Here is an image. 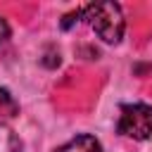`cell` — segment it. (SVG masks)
<instances>
[{
	"label": "cell",
	"instance_id": "obj_1",
	"mask_svg": "<svg viewBox=\"0 0 152 152\" xmlns=\"http://www.w3.org/2000/svg\"><path fill=\"white\" fill-rule=\"evenodd\" d=\"M83 10V19L90 24V28L109 45L121 43L126 31V19L121 12V5L116 2H90Z\"/></svg>",
	"mask_w": 152,
	"mask_h": 152
},
{
	"label": "cell",
	"instance_id": "obj_2",
	"mask_svg": "<svg viewBox=\"0 0 152 152\" xmlns=\"http://www.w3.org/2000/svg\"><path fill=\"white\" fill-rule=\"evenodd\" d=\"M116 133L133 138V140H147L152 138V107L135 102V104H124L119 109V121H116Z\"/></svg>",
	"mask_w": 152,
	"mask_h": 152
},
{
	"label": "cell",
	"instance_id": "obj_3",
	"mask_svg": "<svg viewBox=\"0 0 152 152\" xmlns=\"http://www.w3.org/2000/svg\"><path fill=\"white\" fill-rule=\"evenodd\" d=\"M55 152H102V145H100V140H97L95 135L81 133V135L71 138L69 142L59 145Z\"/></svg>",
	"mask_w": 152,
	"mask_h": 152
},
{
	"label": "cell",
	"instance_id": "obj_4",
	"mask_svg": "<svg viewBox=\"0 0 152 152\" xmlns=\"http://www.w3.org/2000/svg\"><path fill=\"white\" fill-rule=\"evenodd\" d=\"M17 114H19V102L7 88H0V126L14 121Z\"/></svg>",
	"mask_w": 152,
	"mask_h": 152
},
{
	"label": "cell",
	"instance_id": "obj_5",
	"mask_svg": "<svg viewBox=\"0 0 152 152\" xmlns=\"http://www.w3.org/2000/svg\"><path fill=\"white\" fill-rule=\"evenodd\" d=\"M78 19H83V10H74V12H69V14H64L62 17V21H59V26H62V31H69Z\"/></svg>",
	"mask_w": 152,
	"mask_h": 152
},
{
	"label": "cell",
	"instance_id": "obj_6",
	"mask_svg": "<svg viewBox=\"0 0 152 152\" xmlns=\"http://www.w3.org/2000/svg\"><path fill=\"white\" fill-rule=\"evenodd\" d=\"M40 62H43V66L55 69V66H59V52H45V57Z\"/></svg>",
	"mask_w": 152,
	"mask_h": 152
},
{
	"label": "cell",
	"instance_id": "obj_7",
	"mask_svg": "<svg viewBox=\"0 0 152 152\" xmlns=\"http://www.w3.org/2000/svg\"><path fill=\"white\" fill-rule=\"evenodd\" d=\"M7 38H10V24H7V21L0 17V45H2Z\"/></svg>",
	"mask_w": 152,
	"mask_h": 152
}]
</instances>
